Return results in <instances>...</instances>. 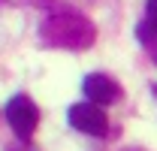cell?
Listing matches in <instances>:
<instances>
[{"label": "cell", "mask_w": 157, "mask_h": 151, "mask_svg": "<svg viewBox=\"0 0 157 151\" xmlns=\"http://www.w3.org/2000/svg\"><path fill=\"white\" fill-rule=\"evenodd\" d=\"M6 121H9V127L15 130L18 139H30L33 130H36V124H39V109H36V103H33L27 94L12 97V100L6 103Z\"/></svg>", "instance_id": "7a4b0ae2"}, {"label": "cell", "mask_w": 157, "mask_h": 151, "mask_svg": "<svg viewBox=\"0 0 157 151\" xmlns=\"http://www.w3.org/2000/svg\"><path fill=\"white\" fill-rule=\"evenodd\" d=\"M39 37H42L45 45L82 52V48H88L97 39V30H94V24L85 18V15H78L73 9H55L48 18L42 21Z\"/></svg>", "instance_id": "6da1fadb"}, {"label": "cell", "mask_w": 157, "mask_h": 151, "mask_svg": "<svg viewBox=\"0 0 157 151\" xmlns=\"http://www.w3.org/2000/svg\"><path fill=\"white\" fill-rule=\"evenodd\" d=\"M148 24L157 30V0H148Z\"/></svg>", "instance_id": "8992f818"}, {"label": "cell", "mask_w": 157, "mask_h": 151, "mask_svg": "<svg viewBox=\"0 0 157 151\" xmlns=\"http://www.w3.org/2000/svg\"><path fill=\"white\" fill-rule=\"evenodd\" d=\"M82 88H85V97H88L91 103H97V106H109V103H115L118 97H121V88L103 73L85 76V85H82Z\"/></svg>", "instance_id": "277c9868"}, {"label": "cell", "mask_w": 157, "mask_h": 151, "mask_svg": "<svg viewBox=\"0 0 157 151\" xmlns=\"http://www.w3.org/2000/svg\"><path fill=\"white\" fill-rule=\"evenodd\" d=\"M136 37L145 42V48H148V52L154 55V60H157V30L145 21V24H139V27H136Z\"/></svg>", "instance_id": "5b68a950"}, {"label": "cell", "mask_w": 157, "mask_h": 151, "mask_svg": "<svg viewBox=\"0 0 157 151\" xmlns=\"http://www.w3.org/2000/svg\"><path fill=\"white\" fill-rule=\"evenodd\" d=\"M9 151H39V148H36V145H30L27 139H18V142H15V145H12Z\"/></svg>", "instance_id": "52a82bcc"}, {"label": "cell", "mask_w": 157, "mask_h": 151, "mask_svg": "<svg viewBox=\"0 0 157 151\" xmlns=\"http://www.w3.org/2000/svg\"><path fill=\"white\" fill-rule=\"evenodd\" d=\"M70 124L76 127L78 133H88V136H106L109 133V118L103 112V106L97 103H76L70 109Z\"/></svg>", "instance_id": "3957f363"}]
</instances>
